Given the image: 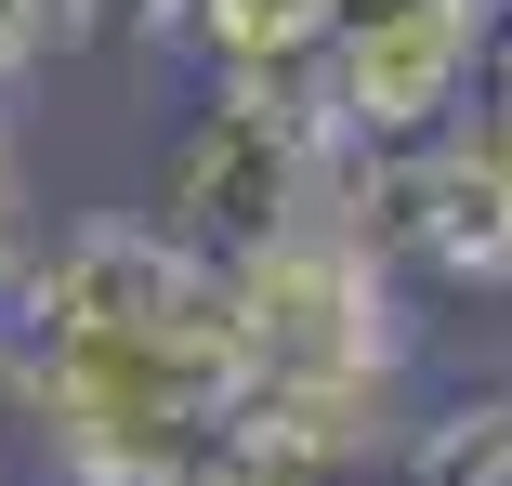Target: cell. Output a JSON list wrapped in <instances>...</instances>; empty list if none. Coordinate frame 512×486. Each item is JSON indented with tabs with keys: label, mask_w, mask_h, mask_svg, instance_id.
Listing matches in <instances>:
<instances>
[{
	"label": "cell",
	"mask_w": 512,
	"mask_h": 486,
	"mask_svg": "<svg viewBox=\"0 0 512 486\" xmlns=\"http://www.w3.org/2000/svg\"><path fill=\"white\" fill-rule=\"evenodd\" d=\"M14 447H27V434H14V408H0V486H14Z\"/></svg>",
	"instance_id": "obj_10"
},
{
	"label": "cell",
	"mask_w": 512,
	"mask_h": 486,
	"mask_svg": "<svg viewBox=\"0 0 512 486\" xmlns=\"http://www.w3.org/2000/svg\"><path fill=\"white\" fill-rule=\"evenodd\" d=\"M499 14L512 0H355L342 40L316 53V119L342 132V158H407L473 119L486 92V53H499Z\"/></svg>",
	"instance_id": "obj_4"
},
{
	"label": "cell",
	"mask_w": 512,
	"mask_h": 486,
	"mask_svg": "<svg viewBox=\"0 0 512 486\" xmlns=\"http://www.w3.org/2000/svg\"><path fill=\"white\" fill-rule=\"evenodd\" d=\"M79 40H92V0H0V92L53 79Z\"/></svg>",
	"instance_id": "obj_7"
},
{
	"label": "cell",
	"mask_w": 512,
	"mask_h": 486,
	"mask_svg": "<svg viewBox=\"0 0 512 486\" xmlns=\"http://www.w3.org/2000/svg\"><path fill=\"white\" fill-rule=\"evenodd\" d=\"M0 408L53 460V486H171L250 408L224 276L145 211L66 224L0 303Z\"/></svg>",
	"instance_id": "obj_1"
},
{
	"label": "cell",
	"mask_w": 512,
	"mask_h": 486,
	"mask_svg": "<svg viewBox=\"0 0 512 486\" xmlns=\"http://www.w3.org/2000/svg\"><path fill=\"white\" fill-rule=\"evenodd\" d=\"M355 0H184L171 14V53L211 79V92H302L316 53L342 40Z\"/></svg>",
	"instance_id": "obj_5"
},
{
	"label": "cell",
	"mask_w": 512,
	"mask_h": 486,
	"mask_svg": "<svg viewBox=\"0 0 512 486\" xmlns=\"http://www.w3.org/2000/svg\"><path fill=\"white\" fill-rule=\"evenodd\" d=\"M394 447L368 434H329V421H276V408H237L211 447H197L171 486H381Z\"/></svg>",
	"instance_id": "obj_6"
},
{
	"label": "cell",
	"mask_w": 512,
	"mask_h": 486,
	"mask_svg": "<svg viewBox=\"0 0 512 486\" xmlns=\"http://www.w3.org/2000/svg\"><path fill=\"white\" fill-rule=\"evenodd\" d=\"M224 316H237V381L250 408L276 421H329L394 447L407 434V368H421V329H407V289L381 276V250L329 211L276 237L263 263L224 276Z\"/></svg>",
	"instance_id": "obj_2"
},
{
	"label": "cell",
	"mask_w": 512,
	"mask_h": 486,
	"mask_svg": "<svg viewBox=\"0 0 512 486\" xmlns=\"http://www.w3.org/2000/svg\"><path fill=\"white\" fill-rule=\"evenodd\" d=\"M27 145H14V119H0V303H14V276H27Z\"/></svg>",
	"instance_id": "obj_8"
},
{
	"label": "cell",
	"mask_w": 512,
	"mask_h": 486,
	"mask_svg": "<svg viewBox=\"0 0 512 486\" xmlns=\"http://www.w3.org/2000/svg\"><path fill=\"white\" fill-rule=\"evenodd\" d=\"M184 0H92V40H171Z\"/></svg>",
	"instance_id": "obj_9"
},
{
	"label": "cell",
	"mask_w": 512,
	"mask_h": 486,
	"mask_svg": "<svg viewBox=\"0 0 512 486\" xmlns=\"http://www.w3.org/2000/svg\"><path fill=\"white\" fill-rule=\"evenodd\" d=\"M329 211H342V132L316 119V92H197V119L158 158L145 224L171 250H197L211 276H237Z\"/></svg>",
	"instance_id": "obj_3"
}]
</instances>
